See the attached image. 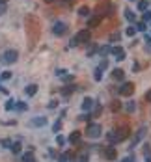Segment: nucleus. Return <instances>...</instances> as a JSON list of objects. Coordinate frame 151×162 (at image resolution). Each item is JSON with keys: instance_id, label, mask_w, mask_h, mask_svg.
<instances>
[{"instance_id": "obj_2", "label": "nucleus", "mask_w": 151, "mask_h": 162, "mask_svg": "<svg viewBox=\"0 0 151 162\" xmlns=\"http://www.w3.org/2000/svg\"><path fill=\"white\" fill-rule=\"evenodd\" d=\"M19 58V52L17 50H6L2 56H0V63H4V65H11V63H15Z\"/></svg>"}, {"instance_id": "obj_12", "label": "nucleus", "mask_w": 151, "mask_h": 162, "mask_svg": "<svg viewBox=\"0 0 151 162\" xmlns=\"http://www.w3.org/2000/svg\"><path fill=\"white\" fill-rule=\"evenodd\" d=\"M112 78H114V80L123 82V80H125V73H123L121 69H114V71H112Z\"/></svg>"}, {"instance_id": "obj_13", "label": "nucleus", "mask_w": 151, "mask_h": 162, "mask_svg": "<svg viewBox=\"0 0 151 162\" xmlns=\"http://www.w3.org/2000/svg\"><path fill=\"white\" fill-rule=\"evenodd\" d=\"M101 17H103V15H95V17H92V19H90V23H88V28H95L97 24L101 23Z\"/></svg>"}, {"instance_id": "obj_45", "label": "nucleus", "mask_w": 151, "mask_h": 162, "mask_svg": "<svg viewBox=\"0 0 151 162\" xmlns=\"http://www.w3.org/2000/svg\"><path fill=\"white\" fill-rule=\"evenodd\" d=\"M0 13H4V6L2 4H0Z\"/></svg>"}, {"instance_id": "obj_15", "label": "nucleus", "mask_w": 151, "mask_h": 162, "mask_svg": "<svg viewBox=\"0 0 151 162\" xmlns=\"http://www.w3.org/2000/svg\"><path fill=\"white\" fill-rule=\"evenodd\" d=\"M79 140H80V132H79V131H73V132L69 134V142H71V144H77Z\"/></svg>"}, {"instance_id": "obj_17", "label": "nucleus", "mask_w": 151, "mask_h": 162, "mask_svg": "<svg viewBox=\"0 0 151 162\" xmlns=\"http://www.w3.org/2000/svg\"><path fill=\"white\" fill-rule=\"evenodd\" d=\"M93 78H95L97 82L103 78V69H101V67H95V71H93Z\"/></svg>"}, {"instance_id": "obj_42", "label": "nucleus", "mask_w": 151, "mask_h": 162, "mask_svg": "<svg viewBox=\"0 0 151 162\" xmlns=\"http://www.w3.org/2000/svg\"><path fill=\"white\" fill-rule=\"evenodd\" d=\"M149 149H151V147H149V145L146 144V145H144V151H146V155H149Z\"/></svg>"}, {"instance_id": "obj_20", "label": "nucleus", "mask_w": 151, "mask_h": 162, "mask_svg": "<svg viewBox=\"0 0 151 162\" xmlns=\"http://www.w3.org/2000/svg\"><path fill=\"white\" fill-rule=\"evenodd\" d=\"M147 8H149V2H147V0H140V2H138V9H140V11H146Z\"/></svg>"}, {"instance_id": "obj_26", "label": "nucleus", "mask_w": 151, "mask_h": 162, "mask_svg": "<svg viewBox=\"0 0 151 162\" xmlns=\"http://www.w3.org/2000/svg\"><path fill=\"white\" fill-rule=\"evenodd\" d=\"M144 23H147V21H149V23H151V9H149V11H147V9H146V11H144Z\"/></svg>"}, {"instance_id": "obj_32", "label": "nucleus", "mask_w": 151, "mask_h": 162, "mask_svg": "<svg viewBox=\"0 0 151 162\" xmlns=\"http://www.w3.org/2000/svg\"><path fill=\"white\" fill-rule=\"evenodd\" d=\"M13 99H8V103H6V110H11V108H13Z\"/></svg>"}, {"instance_id": "obj_29", "label": "nucleus", "mask_w": 151, "mask_h": 162, "mask_svg": "<svg viewBox=\"0 0 151 162\" xmlns=\"http://www.w3.org/2000/svg\"><path fill=\"white\" fill-rule=\"evenodd\" d=\"M125 34H127V36H134V34H136V28H134V26H129Z\"/></svg>"}, {"instance_id": "obj_25", "label": "nucleus", "mask_w": 151, "mask_h": 162, "mask_svg": "<svg viewBox=\"0 0 151 162\" xmlns=\"http://www.w3.org/2000/svg\"><path fill=\"white\" fill-rule=\"evenodd\" d=\"M125 108H127V112H134V110H136V103H133V101H131V103H127Z\"/></svg>"}, {"instance_id": "obj_19", "label": "nucleus", "mask_w": 151, "mask_h": 162, "mask_svg": "<svg viewBox=\"0 0 151 162\" xmlns=\"http://www.w3.org/2000/svg\"><path fill=\"white\" fill-rule=\"evenodd\" d=\"M9 149H11V153H13V155H19V153H21V142L11 144V147H9Z\"/></svg>"}, {"instance_id": "obj_5", "label": "nucleus", "mask_w": 151, "mask_h": 162, "mask_svg": "<svg viewBox=\"0 0 151 162\" xmlns=\"http://www.w3.org/2000/svg\"><path fill=\"white\" fill-rule=\"evenodd\" d=\"M134 93V82H123L121 88H120V95L123 97H131Z\"/></svg>"}, {"instance_id": "obj_18", "label": "nucleus", "mask_w": 151, "mask_h": 162, "mask_svg": "<svg viewBox=\"0 0 151 162\" xmlns=\"http://www.w3.org/2000/svg\"><path fill=\"white\" fill-rule=\"evenodd\" d=\"M79 15L88 17V15H90V8H88V6H80V8H79Z\"/></svg>"}, {"instance_id": "obj_33", "label": "nucleus", "mask_w": 151, "mask_h": 162, "mask_svg": "<svg viewBox=\"0 0 151 162\" xmlns=\"http://www.w3.org/2000/svg\"><path fill=\"white\" fill-rule=\"evenodd\" d=\"M0 144H2L4 147H11V144H13V142H11V140H2Z\"/></svg>"}, {"instance_id": "obj_14", "label": "nucleus", "mask_w": 151, "mask_h": 162, "mask_svg": "<svg viewBox=\"0 0 151 162\" xmlns=\"http://www.w3.org/2000/svg\"><path fill=\"white\" fill-rule=\"evenodd\" d=\"M24 91H26V95H30V97H32V95H36V91H37V86H36V84H28Z\"/></svg>"}, {"instance_id": "obj_35", "label": "nucleus", "mask_w": 151, "mask_h": 162, "mask_svg": "<svg viewBox=\"0 0 151 162\" xmlns=\"http://www.w3.org/2000/svg\"><path fill=\"white\" fill-rule=\"evenodd\" d=\"M0 75H2V78H4V80L11 78V73H9V71H4V73H0Z\"/></svg>"}, {"instance_id": "obj_30", "label": "nucleus", "mask_w": 151, "mask_h": 162, "mask_svg": "<svg viewBox=\"0 0 151 162\" xmlns=\"http://www.w3.org/2000/svg\"><path fill=\"white\" fill-rule=\"evenodd\" d=\"M15 106H17V110H19V112H23V110H26V104H24L23 101H21V103H17Z\"/></svg>"}, {"instance_id": "obj_27", "label": "nucleus", "mask_w": 151, "mask_h": 162, "mask_svg": "<svg viewBox=\"0 0 151 162\" xmlns=\"http://www.w3.org/2000/svg\"><path fill=\"white\" fill-rule=\"evenodd\" d=\"M60 77H62V80H63V82H71V80L75 78L73 75H60Z\"/></svg>"}, {"instance_id": "obj_23", "label": "nucleus", "mask_w": 151, "mask_h": 162, "mask_svg": "<svg viewBox=\"0 0 151 162\" xmlns=\"http://www.w3.org/2000/svg\"><path fill=\"white\" fill-rule=\"evenodd\" d=\"M125 19L129 21V23H134V13L131 11V9H125Z\"/></svg>"}, {"instance_id": "obj_31", "label": "nucleus", "mask_w": 151, "mask_h": 162, "mask_svg": "<svg viewBox=\"0 0 151 162\" xmlns=\"http://www.w3.org/2000/svg\"><path fill=\"white\" fill-rule=\"evenodd\" d=\"M134 28H136V30H140V32H144L147 26H146V23H136V26H134Z\"/></svg>"}, {"instance_id": "obj_10", "label": "nucleus", "mask_w": 151, "mask_h": 162, "mask_svg": "<svg viewBox=\"0 0 151 162\" xmlns=\"http://www.w3.org/2000/svg\"><path fill=\"white\" fill-rule=\"evenodd\" d=\"M92 108H93V99H92V97H86V99L82 101V110L84 112H90Z\"/></svg>"}, {"instance_id": "obj_28", "label": "nucleus", "mask_w": 151, "mask_h": 162, "mask_svg": "<svg viewBox=\"0 0 151 162\" xmlns=\"http://www.w3.org/2000/svg\"><path fill=\"white\" fill-rule=\"evenodd\" d=\"M120 39H121V34H120V32H116V34L110 36V41H120Z\"/></svg>"}, {"instance_id": "obj_21", "label": "nucleus", "mask_w": 151, "mask_h": 162, "mask_svg": "<svg viewBox=\"0 0 151 162\" xmlns=\"http://www.w3.org/2000/svg\"><path fill=\"white\" fill-rule=\"evenodd\" d=\"M21 162H36L34 155H32V151H30V153H26V155H23V160H21Z\"/></svg>"}, {"instance_id": "obj_4", "label": "nucleus", "mask_w": 151, "mask_h": 162, "mask_svg": "<svg viewBox=\"0 0 151 162\" xmlns=\"http://www.w3.org/2000/svg\"><path fill=\"white\" fill-rule=\"evenodd\" d=\"M146 132H147V129H146V127H140L138 131L134 132V138H133V144H131V149H134V147H136V145H138V144H140V142H142V140L146 138Z\"/></svg>"}, {"instance_id": "obj_6", "label": "nucleus", "mask_w": 151, "mask_h": 162, "mask_svg": "<svg viewBox=\"0 0 151 162\" xmlns=\"http://www.w3.org/2000/svg\"><path fill=\"white\" fill-rule=\"evenodd\" d=\"M103 155H104L106 160H116V158H117V149H116L114 145H106L104 151H103Z\"/></svg>"}, {"instance_id": "obj_38", "label": "nucleus", "mask_w": 151, "mask_h": 162, "mask_svg": "<svg viewBox=\"0 0 151 162\" xmlns=\"http://www.w3.org/2000/svg\"><path fill=\"white\" fill-rule=\"evenodd\" d=\"M99 67H101V69H106V67H108V62H106V60H103V62H101V65H99Z\"/></svg>"}, {"instance_id": "obj_44", "label": "nucleus", "mask_w": 151, "mask_h": 162, "mask_svg": "<svg viewBox=\"0 0 151 162\" xmlns=\"http://www.w3.org/2000/svg\"><path fill=\"white\" fill-rule=\"evenodd\" d=\"M146 162H151V155H146Z\"/></svg>"}, {"instance_id": "obj_11", "label": "nucleus", "mask_w": 151, "mask_h": 162, "mask_svg": "<svg viewBox=\"0 0 151 162\" xmlns=\"http://www.w3.org/2000/svg\"><path fill=\"white\" fill-rule=\"evenodd\" d=\"M30 125L32 127H45L47 125V119H45V117H34V119L30 121Z\"/></svg>"}, {"instance_id": "obj_46", "label": "nucleus", "mask_w": 151, "mask_h": 162, "mask_svg": "<svg viewBox=\"0 0 151 162\" xmlns=\"http://www.w3.org/2000/svg\"><path fill=\"white\" fill-rule=\"evenodd\" d=\"M6 2H8V0H0V4H2V6H4V4H6Z\"/></svg>"}, {"instance_id": "obj_40", "label": "nucleus", "mask_w": 151, "mask_h": 162, "mask_svg": "<svg viewBox=\"0 0 151 162\" xmlns=\"http://www.w3.org/2000/svg\"><path fill=\"white\" fill-rule=\"evenodd\" d=\"M121 162H136V160H134V158H133V157H127V158H123V160H121Z\"/></svg>"}, {"instance_id": "obj_9", "label": "nucleus", "mask_w": 151, "mask_h": 162, "mask_svg": "<svg viewBox=\"0 0 151 162\" xmlns=\"http://www.w3.org/2000/svg\"><path fill=\"white\" fill-rule=\"evenodd\" d=\"M112 54H114V56L117 58V62H120V60H125V50L121 49V47H112V50H110Z\"/></svg>"}, {"instance_id": "obj_16", "label": "nucleus", "mask_w": 151, "mask_h": 162, "mask_svg": "<svg viewBox=\"0 0 151 162\" xmlns=\"http://www.w3.org/2000/svg\"><path fill=\"white\" fill-rule=\"evenodd\" d=\"M73 91H77V86H66V88L62 90V95H71Z\"/></svg>"}, {"instance_id": "obj_1", "label": "nucleus", "mask_w": 151, "mask_h": 162, "mask_svg": "<svg viewBox=\"0 0 151 162\" xmlns=\"http://www.w3.org/2000/svg\"><path fill=\"white\" fill-rule=\"evenodd\" d=\"M90 36H92V30L86 28V30H79L77 34L71 37V47H79L82 43H88L90 41Z\"/></svg>"}, {"instance_id": "obj_3", "label": "nucleus", "mask_w": 151, "mask_h": 162, "mask_svg": "<svg viewBox=\"0 0 151 162\" xmlns=\"http://www.w3.org/2000/svg\"><path fill=\"white\" fill-rule=\"evenodd\" d=\"M103 134V127L99 123H88V127H86V136L88 138H99Z\"/></svg>"}, {"instance_id": "obj_22", "label": "nucleus", "mask_w": 151, "mask_h": 162, "mask_svg": "<svg viewBox=\"0 0 151 162\" xmlns=\"http://www.w3.org/2000/svg\"><path fill=\"white\" fill-rule=\"evenodd\" d=\"M110 110H112V112H117V110H121V103H117V101H112V103H110Z\"/></svg>"}, {"instance_id": "obj_24", "label": "nucleus", "mask_w": 151, "mask_h": 162, "mask_svg": "<svg viewBox=\"0 0 151 162\" xmlns=\"http://www.w3.org/2000/svg\"><path fill=\"white\" fill-rule=\"evenodd\" d=\"M106 138H108V142H110V144H116V142H117L116 132H108V136H106Z\"/></svg>"}, {"instance_id": "obj_7", "label": "nucleus", "mask_w": 151, "mask_h": 162, "mask_svg": "<svg viewBox=\"0 0 151 162\" xmlns=\"http://www.w3.org/2000/svg\"><path fill=\"white\" fill-rule=\"evenodd\" d=\"M67 32V24L66 23H54V26H52V34L54 36H63Z\"/></svg>"}, {"instance_id": "obj_39", "label": "nucleus", "mask_w": 151, "mask_h": 162, "mask_svg": "<svg viewBox=\"0 0 151 162\" xmlns=\"http://www.w3.org/2000/svg\"><path fill=\"white\" fill-rule=\"evenodd\" d=\"M146 101H147V103H151V90L146 93Z\"/></svg>"}, {"instance_id": "obj_37", "label": "nucleus", "mask_w": 151, "mask_h": 162, "mask_svg": "<svg viewBox=\"0 0 151 162\" xmlns=\"http://www.w3.org/2000/svg\"><path fill=\"white\" fill-rule=\"evenodd\" d=\"M60 127H62V121H56V123H54V127H52V131H54V132H56V131H58V129H60Z\"/></svg>"}, {"instance_id": "obj_43", "label": "nucleus", "mask_w": 151, "mask_h": 162, "mask_svg": "<svg viewBox=\"0 0 151 162\" xmlns=\"http://www.w3.org/2000/svg\"><path fill=\"white\" fill-rule=\"evenodd\" d=\"M47 4H52V2H60V0H45Z\"/></svg>"}, {"instance_id": "obj_8", "label": "nucleus", "mask_w": 151, "mask_h": 162, "mask_svg": "<svg viewBox=\"0 0 151 162\" xmlns=\"http://www.w3.org/2000/svg\"><path fill=\"white\" fill-rule=\"evenodd\" d=\"M129 127H121V129H117L116 131V136H117V142H123V140H127L129 138Z\"/></svg>"}, {"instance_id": "obj_36", "label": "nucleus", "mask_w": 151, "mask_h": 162, "mask_svg": "<svg viewBox=\"0 0 151 162\" xmlns=\"http://www.w3.org/2000/svg\"><path fill=\"white\" fill-rule=\"evenodd\" d=\"M146 43H147V50L151 52V37L149 36H146Z\"/></svg>"}, {"instance_id": "obj_34", "label": "nucleus", "mask_w": 151, "mask_h": 162, "mask_svg": "<svg viewBox=\"0 0 151 162\" xmlns=\"http://www.w3.org/2000/svg\"><path fill=\"white\" fill-rule=\"evenodd\" d=\"M112 47H101V54H110Z\"/></svg>"}, {"instance_id": "obj_41", "label": "nucleus", "mask_w": 151, "mask_h": 162, "mask_svg": "<svg viewBox=\"0 0 151 162\" xmlns=\"http://www.w3.org/2000/svg\"><path fill=\"white\" fill-rule=\"evenodd\" d=\"M56 142H58V145H62V144H63V142H66V140H63V138H62V136H58V138H56Z\"/></svg>"}]
</instances>
